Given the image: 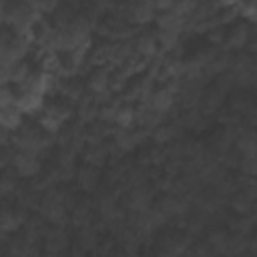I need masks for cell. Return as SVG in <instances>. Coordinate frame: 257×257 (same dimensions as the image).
Wrapping results in <instances>:
<instances>
[{
	"instance_id": "6da1fadb",
	"label": "cell",
	"mask_w": 257,
	"mask_h": 257,
	"mask_svg": "<svg viewBox=\"0 0 257 257\" xmlns=\"http://www.w3.org/2000/svg\"><path fill=\"white\" fill-rule=\"evenodd\" d=\"M211 247L215 253H223V255H237L245 249V243L243 239H237V237H231L229 233L225 231H215L211 233V239H209Z\"/></svg>"
},
{
	"instance_id": "7a4b0ae2",
	"label": "cell",
	"mask_w": 257,
	"mask_h": 257,
	"mask_svg": "<svg viewBox=\"0 0 257 257\" xmlns=\"http://www.w3.org/2000/svg\"><path fill=\"white\" fill-rule=\"evenodd\" d=\"M14 167H16V171H18L20 175L32 177V175L38 173L40 163H38V159H36L34 153H22V155H18V157L14 159Z\"/></svg>"
},
{
	"instance_id": "3957f363",
	"label": "cell",
	"mask_w": 257,
	"mask_h": 257,
	"mask_svg": "<svg viewBox=\"0 0 257 257\" xmlns=\"http://www.w3.org/2000/svg\"><path fill=\"white\" fill-rule=\"evenodd\" d=\"M237 149L245 155V157H253L257 155V133L247 131L237 139Z\"/></svg>"
},
{
	"instance_id": "277c9868",
	"label": "cell",
	"mask_w": 257,
	"mask_h": 257,
	"mask_svg": "<svg viewBox=\"0 0 257 257\" xmlns=\"http://www.w3.org/2000/svg\"><path fill=\"white\" fill-rule=\"evenodd\" d=\"M40 104H42V98H40V94H36V92H26V94H22L18 100H16V106L22 110V112H34V110H38L40 108Z\"/></svg>"
},
{
	"instance_id": "5b68a950",
	"label": "cell",
	"mask_w": 257,
	"mask_h": 257,
	"mask_svg": "<svg viewBox=\"0 0 257 257\" xmlns=\"http://www.w3.org/2000/svg\"><path fill=\"white\" fill-rule=\"evenodd\" d=\"M247 42H249V28L247 26H237L229 36V46H233V48H243Z\"/></svg>"
},
{
	"instance_id": "8992f818",
	"label": "cell",
	"mask_w": 257,
	"mask_h": 257,
	"mask_svg": "<svg viewBox=\"0 0 257 257\" xmlns=\"http://www.w3.org/2000/svg\"><path fill=\"white\" fill-rule=\"evenodd\" d=\"M20 108H16V104H14V108L12 106H8V108H2V124L6 126V128H14L18 122H20Z\"/></svg>"
},
{
	"instance_id": "52a82bcc",
	"label": "cell",
	"mask_w": 257,
	"mask_h": 257,
	"mask_svg": "<svg viewBox=\"0 0 257 257\" xmlns=\"http://www.w3.org/2000/svg\"><path fill=\"white\" fill-rule=\"evenodd\" d=\"M149 201H151V195L147 193V191H135L133 195H131V207L133 209H137V211H147V207H149Z\"/></svg>"
},
{
	"instance_id": "ba28073f",
	"label": "cell",
	"mask_w": 257,
	"mask_h": 257,
	"mask_svg": "<svg viewBox=\"0 0 257 257\" xmlns=\"http://www.w3.org/2000/svg\"><path fill=\"white\" fill-rule=\"evenodd\" d=\"M137 22H149L155 16V4H139L133 12Z\"/></svg>"
},
{
	"instance_id": "9c48e42d",
	"label": "cell",
	"mask_w": 257,
	"mask_h": 257,
	"mask_svg": "<svg viewBox=\"0 0 257 257\" xmlns=\"http://www.w3.org/2000/svg\"><path fill=\"white\" fill-rule=\"evenodd\" d=\"M171 104H173V94L169 90H161L153 96V106L157 110H167V108H171Z\"/></svg>"
},
{
	"instance_id": "30bf717a",
	"label": "cell",
	"mask_w": 257,
	"mask_h": 257,
	"mask_svg": "<svg viewBox=\"0 0 257 257\" xmlns=\"http://www.w3.org/2000/svg\"><path fill=\"white\" fill-rule=\"evenodd\" d=\"M251 207H253V199H251L247 193H241L239 197L233 199V209H235L237 213H249Z\"/></svg>"
},
{
	"instance_id": "8fae6325",
	"label": "cell",
	"mask_w": 257,
	"mask_h": 257,
	"mask_svg": "<svg viewBox=\"0 0 257 257\" xmlns=\"http://www.w3.org/2000/svg\"><path fill=\"white\" fill-rule=\"evenodd\" d=\"M48 86H50V76H48V74H38V76H34V80L30 82V92L42 94Z\"/></svg>"
},
{
	"instance_id": "7c38bea8",
	"label": "cell",
	"mask_w": 257,
	"mask_h": 257,
	"mask_svg": "<svg viewBox=\"0 0 257 257\" xmlns=\"http://www.w3.org/2000/svg\"><path fill=\"white\" fill-rule=\"evenodd\" d=\"M20 225V217L16 215V213H12V211H4V215H2V231H14L16 227Z\"/></svg>"
},
{
	"instance_id": "4fadbf2b",
	"label": "cell",
	"mask_w": 257,
	"mask_h": 257,
	"mask_svg": "<svg viewBox=\"0 0 257 257\" xmlns=\"http://www.w3.org/2000/svg\"><path fill=\"white\" fill-rule=\"evenodd\" d=\"M137 48H139V52H143V54H153L155 48H157V42H155L153 36H143V38L137 42Z\"/></svg>"
},
{
	"instance_id": "5bb4252c",
	"label": "cell",
	"mask_w": 257,
	"mask_h": 257,
	"mask_svg": "<svg viewBox=\"0 0 257 257\" xmlns=\"http://www.w3.org/2000/svg\"><path fill=\"white\" fill-rule=\"evenodd\" d=\"M114 116H116V120H118L120 124H124V126H126V124H128V122L133 120V110L124 108V110H118V112H116Z\"/></svg>"
},
{
	"instance_id": "9a60e30c",
	"label": "cell",
	"mask_w": 257,
	"mask_h": 257,
	"mask_svg": "<svg viewBox=\"0 0 257 257\" xmlns=\"http://www.w3.org/2000/svg\"><path fill=\"white\" fill-rule=\"evenodd\" d=\"M90 84H92V88H96V90H102V88L106 86V76H104V74H94Z\"/></svg>"
},
{
	"instance_id": "2e32d148",
	"label": "cell",
	"mask_w": 257,
	"mask_h": 257,
	"mask_svg": "<svg viewBox=\"0 0 257 257\" xmlns=\"http://www.w3.org/2000/svg\"><path fill=\"white\" fill-rule=\"evenodd\" d=\"M193 257H215V251L209 249V245H201L195 249V255Z\"/></svg>"
},
{
	"instance_id": "e0dca14e",
	"label": "cell",
	"mask_w": 257,
	"mask_h": 257,
	"mask_svg": "<svg viewBox=\"0 0 257 257\" xmlns=\"http://www.w3.org/2000/svg\"><path fill=\"white\" fill-rule=\"evenodd\" d=\"M245 16H247L249 20H257V4L245 6Z\"/></svg>"
},
{
	"instance_id": "ac0fdd59",
	"label": "cell",
	"mask_w": 257,
	"mask_h": 257,
	"mask_svg": "<svg viewBox=\"0 0 257 257\" xmlns=\"http://www.w3.org/2000/svg\"><path fill=\"white\" fill-rule=\"evenodd\" d=\"M171 135H173V133H171V131H169V128H163V131H159V133H157V135H155V139H157V141H161V143H163V141H167V139H169V137H171Z\"/></svg>"
},
{
	"instance_id": "d6986e66",
	"label": "cell",
	"mask_w": 257,
	"mask_h": 257,
	"mask_svg": "<svg viewBox=\"0 0 257 257\" xmlns=\"http://www.w3.org/2000/svg\"><path fill=\"white\" fill-rule=\"evenodd\" d=\"M255 203H257V201H255Z\"/></svg>"
}]
</instances>
